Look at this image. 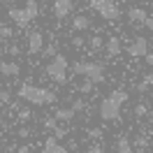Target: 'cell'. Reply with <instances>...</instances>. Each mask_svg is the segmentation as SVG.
Segmentation results:
<instances>
[{
  "mask_svg": "<svg viewBox=\"0 0 153 153\" xmlns=\"http://www.w3.org/2000/svg\"><path fill=\"white\" fill-rule=\"evenodd\" d=\"M19 97L26 100V102H30V105H53V102H56V93H53V91L33 86V84H21L19 86Z\"/></svg>",
  "mask_w": 153,
  "mask_h": 153,
  "instance_id": "6da1fadb",
  "label": "cell"
},
{
  "mask_svg": "<svg viewBox=\"0 0 153 153\" xmlns=\"http://www.w3.org/2000/svg\"><path fill=\"white\" fill-rule=\"evenodd\" d=\"M67 67H70L67 58L63 56V53H56V56H51V63L47 65V74L51 76L56 84L65 86L67 84Z\"/></svg>",
  "mask_w": 153,
  "mask_h": 153,
  "instance_id": "7a4b0ae2",
  "label": "cell"
},
{
  "mask_svg": "<svg viewBox=\"0 0 153 153\" xmlns=\"http://www.w3.org/2000/svg\"><path fill=\"white\" fill-rule=\"evenodd\" d=\"M70 70H72V74L88 76L93 84H102L105 81V65L102 63H74Z\"/></svg>",
  "mask_w": 153,
  "mask_h": 153,
  "instance_id": "3957f363",
  "label": "cell"
},
{
  "mask_svg": "<svg viewBox=\"0 0 153 153\" xmlns=\"http://www.w3.org/2000/svg\"><path fill=\"white\" fill-rule=\"evenodd\" d=\"M91 7L107 21L121 19V10H118V5H116L114 0H91Z\"/></svg>",
  "mask_w": 153,
  "mask_h": 153,
  "instance_id": "277c9868",
  "label": "cell"
},
{
  "mask_svg": "<svg viewBox=\"0 0 153 153\" xmlns=\"http://www.w3.org/2000/svg\"><path fill=\"white\" fill-rule=\"evenodd\" d=\"M97 111L102 116V121H111V123H114V121L121 118V102H118L116 97L109 95V97H105V100L100 102V109H97Z\"/></svg>",
  "mask_w": 153,
  "mask_h": 153,
  "instance_id": "5b68a950",
  "label": "cell"
},
{
  "mask_svg": "<svg viewBox=\"0 0 153 153\" xmlns=\"http://www.w3.org/2000/svg\"><path fill=\"white\" fill-rule=\"evenodd\" d=\"M10 19L19 26V28H28V23L33 19H30V14L26 12V7H12L10 10Z\"/></svg>",
  "mask_w": 153,
  "mask_h": 153,
  "instance_id": "8992f818",
  "label": "cell"
},
{
  "mask_svg": "<svg viewBox=\"0 0 153 153\" xmlns=\"http://www.w3.org/2000/svg\"><path fill=\"white\" fill-rule=\"evenodd\" d=\"M125 51H128L132 58H144V53L149 51V39L146 37H137L130 47H125Z\"/></svg>",
  "mask_w": 153,
  "mask_h": 153,
  "instance_id": "52a82bcc",
  "label": "cell"
},
{
  "mask_svg": "<svg viewBox=\"0 0 153 153\" xmlns=\"http://www.w3.org/2000/svg\"><path fill=\"white\" fill-rule=\"evenodd\" d=\"M72 10H74V2L72 0H53V14H56V19L70 16Z\"/></svg>",
  "mask_w": 153,
  "mask_h": 153,
  "instance_id": "ba28073f",
  "label": "cell"
},
{
  "mask_svg": "<svg viewBox=\"0 0 153 153\" xmlns=\"http://www.w3.org/2000/svg\"><path fill=\"white\" fill-rule=\"evenodd\" d=\"M44 47V37L39 30H30L28 33V53H39Z\"/></svg>",
  "mask_w": 153,
  "mask_h": 153,
  "instance_id": "9c48e42d",
  "label": "cell"
},
{
  "mask_svg": "<svg viewBox=\"0 0 153 153\" xmlns=\"http://www.w3.org/2000/svg\"><path fill=\"white\" fill-rule=\"evenodd\" d=\"M74 109H72V107H58L56 109V114H53V118H56L58 123H70V121H72V118H74Z\"/></svg>",
  "mask_w": 153,
  "mask_h": 153,
  "instance_id": "30bf717a",
  "label": "cell"
},
{
  "mask_svg": "<svg viewBox=\"0 0 153 153\" xmlns=\"http://www.w3.org/2000/svg\"><path fill=\"white\" fill-rule=\"evenodd\" d=\"M105 51H107V56H109V58L118 56V53H121V39H118V37H109L105 42Z\"/></svg>",
  "mask_w": 153,
  "mask_h": 153,
  "instance_id": "8fae6325",
  "label": "cell"
},
{
  "mask_svg": "<svg viewBox=\"0 0 153 153\" xmlns=\"http://www.w3.org/2000/svg\"><path fill=\"white\" fill-rule=\"evenodd\" d=\"M44 153H67V149L58 144L56 137H47V142H44Z\"/></svg>",
  "mask_w": 153,
  "mask_h": 153,
  "instance_id": "7c38bea8",
  "label": "cell"
},
{
  "mask_svg": "<svg viewBox=\"0 0 153 153\" xmlns=\"http://www.w3.org/2000/svg\"><path fill=\"white\" fill-rule=\"evenodd\" d=\"M146 16H149V14H146V10H142V7H130V10H128V19L132 21V23H139V26H142Z\"/></svg>",
  "mask_w": 153,
  "mask_h": 153,
  "instance_id": "4fadbf2b",
  "label": "cell"
},
{
  "mask_svg": "<svg viewBox=\"0 0 153 153\" xmlns=\"http://www.w3.org/2000/svg\"><path fill=\"white\" fill-rule=\"evenodd\" d=\"M21 72V67L16 65V63H5L2 58H0V74H5V76H16Z\"/></svg>",
  "mask_w": 153,
  "mask_h": 153,
  "instance_id": "5bb4252c",
  "label": "cell"
},
{
  "mask_svg": "<svg viewBox=\"0 0 153 153\" xmlns=\"http://www.w3.org/2000/svg\"><path fill=\"white\" fill-rule=\"evenodd\" d=\"M72 28H74V30H88V28H91V19L84 16V14H79V16L72 19Z\"/></svg>",
  "mask_w": 153,
  "mask_h": 153,
  "instance_id": "9a60e30c",
  "label": "cell"
},
{
  "mask_svg": "<svg viewBox=\"0 0 153 153\" xmlns=\"http://www.w3.org/2000/svg\"><path fill=\"white\" fill-rule=\"evenodd\" d=\"M116 153H139V151H134L125 137H118V142H116Z\"/></svg>",
  "mask_w": 153,
  "mask_h": 153,
  "instance_id": "2e32d148",
  "label": "cell"
},
{
  "mask_svg": "<svg viewBox=\"0 0 153 153\" xmlns=\"http://www.w3.org/2000/svg\"><path fill=\"white\" fill-rule=\"evenodd\" d=\"M151 86H153V74H146L142 81L137 84V91H139V93H146V91H149Z\"/></svg>",
  "mask_w": 153,
  "mask_h": 153,
  "instance_id": "e0dca14e",
  "label": "cell"
},
{
  "mask_svg": "<svg viewBox=\"0 0 153 153\" xmlns=\"http://www.w3.org/2000/svg\"><path fill=\"white\" fill-rule=\"evenodd\" d=\"M26 12L30 14V19H37V14H39V5H37V0H28V5H26Z\"/></svg>",
  "mask_w": 153,
  "mask_h": 153,
  "instance_id": "ac0fdd59",
  "label": "cell"
},
{
  "mask_svg": "<svg viewBox=\"0 0 153 153\" xmlns=\"http://www.w3.org/2000/svg\"><path fill=\"white\" fill-rule=\"evenodd\" d=\"M111 97H116V100L123 105V102H128V91H121V88H116V91H111Z\"/></svg>",
  "mask_w": 153,
  "mask_h": 153,
  "instance_id": "d6986e66",
  "label": "cell"
},
{
  "mask_svg": "<svg viewBox=\"0 0 153 153\" xmlns=\"http://www.w3.org/2000/svg\"><path fill=\"white\" fill-rule=\"evenodd\" d=\"M51 132H53V137H56V139H65V137H67V130L63 128V125H56Z\"/></svg>",
  "mask_w": 153,
  "mask_h": 153,
  "instance_id": "ffe728a7",
  "label": "cell"
},
{
  "mask_svg": "<svg viewBox=\"0 0 153 153\" xmlns=\"http://www.w3.org/2000/svg\"><path fill=\"white\" fill-rule=\"evenodd\" d=\"M134 146H137V151L142 153L144 149L149 146V139H146V137H137V139H134Z\"/></svg>",
  "mask_w": 153,
  "mask_h": 153,
  "instance_id": "44dd1931",
  "label": "cell"
},
{
  "mask_svg": "<svg viewBox=\"0 0 153 153\" xmlns=\"http://www.w3.org/2000/svg\"><path fill=\"white\" fill-rule=\"evenodd\" d=\"M93 88H95V84H93V81H91V79L86 76V81H84V84L79 86V91H81V93H91Z\"/></svg>",
  "mask_w": 153,
  "mask_h": 153,
  "instance_id": "7402d4cb",
  "label": "cell"
},
{
  "mask_svg": "<svg viewBox=\"0 0 153 153\" xmlns=\"http://www.w3.org/2000/svg\"><path fill=\"white\" fill-rule=\"evenodd\" d=\"M88 47H91V49H102V47H105V44H102V37H97V35H95V37H91V39H88Z\"/></svg>",
  "mask_w": 153,
  "mask_h": 153,
  "instance_id": "603a6c76",
  "label": "cell"
},
{
  "mask_svg": "<svg viewBox=\"0 0 153 153\" xmlns=\"http://www.w3.org/2000/svg\"><path fill=\"white\" fill-rule=\"evenodd\" d=\"M146 114H149L146 105H137V107H134V116H137V118H144Z\"/></svg>",
  "mask_w": 153,
  "mask_h": 153,
  "instance_id": "cb8c5ba5",
  "label": "cell"
},
{
  "mask_svg": "<svg viewBox=\"0 0 153 153\" xmlns=\"http://www.w3.org/2000/svg\"><path fill=\"white\" fill-rule=\"evenodd\" d=\"M42 51H44V56H56L58 47H56V44H49V47H42Z\"/></svg>",
  "mask_w": 153,
  "mask_h": 153,
  "instance_id": "d4e9b609",
  "label": "cell"
},
{
  "mask_svg": "<svg viewBox=\"0 0 153 153\" xmlns=\"http://www.w3.org/2000/svg\"><path fill=\"white\" fill-rule=\"evenodd\" d=\"M30 116H33V114H30V109H21V111H19V121H21V123H26V121H30Z\"/></svg>",
  "mask_w": 153,
  "mask_h": 153,
  "instance_id": "484cf974",
  "label": "cell"
},
{
  "mask_svg": "<svg viewBox=\"0 0 153 153\" xmlns=\"http://www.w3.org/2000/svg\"><path fill=\"white\" fill-rule=\"evenodd\" d=\"M84 44H86V42H84V37H81V35H76V37L72 39V47H74V49H84Z\"/></svg>",
  "mask_w": 153,
  "mask_h": 153,
  "instance_id": "4316f807",
  "label": "cell"
},
{
  "mask_svg": "<svg viewBox=\"0 0 153 153\" xmlns=\"http://www.w3.org/2000/svg\"><path fill=\"white\" fill-rule=\"evenodd\" d=\"M88 137H93V139L102 137V128H91V130H88Z\"/></svg>",
  "mask_w": 153,
  "mask_h": 153,
  "instance_id": "83f0119b",
  "label": "cell"
},
{
  "mask_svg": "<svg viewBox=\"0 0 153 153\" xmlns=\"http://www.w3.org/2000/svg\"><path fill=\"white\" fill-rule=\"evenodd\" d=\"M56 125H58L56 118H44V128H47V130H53Z\"/></svg>",
  "mask_w": 153,
  "mask_h": 153,
  "instance_id": "f1b7e54d",
  "label": "cell"
},
{
  "mask_svg": "<svg viewBox=\"0 0 153 153\" xmlns=\"http://www.w3.org/2000/svg\"><path fill=\"white\" fill-rule=\"evenodd\" d=\"M84 107H86V102H84V100H74V102H72V109H74V111H81Z\"/></svg>",
  "mask_w": 153,
  "mask_h": 153,
  "instance_id": "f546056e",
  "label": "cell"
},
{
  "mask_svg": "<svg viewBox=\"0 0 153 153\" xmlns=\"http://www.w3.org/2000/svg\"><path fill=\"white\" fill-rule=\"evenodd\" d=\"M0 37H12V28H5V26H0Z\"/></svg>",
  "mask_w": 153,
  "mask_h": 153,
  "instance_id": "4dcf8cb0",
  "label": "cell"
},
{
  "mask_svg": "<svg viewBox=\"0 0 153 153\" xmlns=\"http://www.w3.org/2000/svg\"><path fill=\"white\" fill-rule=\"evenodd\" d=\"M10 100H12V95L7 91H0V102H10Z\"/></svg>",
  "mask_w": 153,
  "mask_h": 153,
  "instance_id": "1f68e13d",
  "label": "cell"
},
{
  "mask_svg": "<svg viewBox=\"0 0 153 153\" xmlns=\"http://www.w3.org/2000/svg\"><path fill=\"white\" fill-rule=\"evenodd\" d=\"M142 26H146V28H149V30H153V16H146Z\"/></svg>",
  "mask_w": 153,
  "mask_h": 153,
  "instance_id": "d6a6232c",
  "label": "cell"
},
{
  "mask_svg": "<svg viewBox=\"0 0 153 153\" xmlns=\"http://www.w3.org/2000/svg\"><path fill=\"white\" fill-rule=\"evenodd\" d=\"M19 137H21V139L30 137V130H28V128H21V130H19Z\"/></svg>",
  "mask_w": 153,
  "mask_h": 153,
  "instance_id": "836d02e7",
  "label": "cell"
},
{
  "mask_svg": "<svg viewBox=\"0 0 153 153\" xmlns=\"http://www.w3.org/2000/svg\"><path fill=\"white\" fill-rule=\"evenodd\" d=\"M7 49H10L12 56H19V53H21V49H19V47H14V44H12V47H7Z\"/></svg>",
  "mask_w": 153,
  "mask_h": 153,
  "instance_id": "e575fe53",
  "label": "cell"
},
{
  "mask_svg": "<svg viewBox=\"0 0 153 153\" xmlns=\"http://www.w3.org/2000/svg\"><path fill=\"white\" fill-rule=\"evenodd\" d=\"M144 58H146V63H149V65H153V53H151V51H146Z\"/></svg>",
  "mask_w": 153,
  "mask_h": 153,
  "instance_id": "d590c367",
  "label": "cell"
},
{
  "mask_svg": "<svg viewBox=\"0 0 153 153\" xmlns=\"http://www.w3.org/2000/svg\"><path fill=\"white\" fill-rule=\"evenodd\" d=\"M91 153H102V146H97V144H95V146H91Z\"/></svg>",
  "mask_w": 153,
  "mask_h": 153,
  "instance_id": "8d00e7d4",
  "label": "cell"
},
{
  "mask_svg": "<svg viewBox=\"0 0 153 153\" xmlns=\"http://www.w3.org/2000/svg\"><path fill=\"white\" fill-rule=\"evenodd\" d=\"M19 153H30V151H28V146H21V149H19Z\"/></svg>",
  "mask_w": 153,
  "mask_h": 153,
  "instance_id": "74e56055",
  "label": "cell"
},
{
  "mask_svg": "<svg viewBox=\"0 0 153 153\" xmlns=\"http://www.w3.org/2000/svg\"><path fill=\"white\" fill-rule=\"evenodd\" d=\"M2 2H7V5H10V2H12V0H2Z\"/></svg>",
  "mask_w": 153,
  "mask_h": 153,
  "instance_id": "f35d334b",
  "label": "cell"
},
{
  "mask_svg": "<svg viewBox=\"0 0 153 153\" xmlns=\"http://www.w3.org/2000/svg\"><path fill=\"white\" fill-rule=\"evenodd\" d=\"M123 2H134V0H123Z\"/></svg>",
  "mask_w": 153,
  "mask_h": 153,
  "instance_id": "ab89813d",
  "label": "cell"
},
{
  "mask_svg": "<svg viewBox=\"0 0 153 153\" xmlns=\"http://www.w3.org/2000/svg\"><path fill=\"white\" fill-rule=\"evenodd\" d=\"M0 118H2V111H0Z\"/></svg>",
  "mask_w": 153,
  "mask_h": 153,
  "instance_id": "60d3db41",
  "label": "cell"
},
{
  "mask_svg": "<svg viewBox=\"0 0 153 153\" xmlns=\"http://www.w3.org/2000/svg\"><path fill=\"white\" fill-rule=\"evenodd\" d=\"M0 26H2V21H0Z\"/></svg>",
  "mask_w": 153,
  "mask_h": 153,
  "instance_id": "b9f144b4",
  "label": "cell"
},
{
  "mask_svg": "<svg viewBox=\"0 0 153 153\" xmlns=\"http://www.w3.org/2000/svg\"><path fill=\"white\" fill-rule=\"evenodd\" d=\"M0 91H2V86H0Z\"/></svg>",
  "mask_w": 153,
  "mask_h": 153,
  "instance_id": "7bdbcfd3",
  "label": "cell"
},
{
  "mask_svg": "<svg viewBox=\"0 0 153 153\" xmlns=\"http://www.w3.org/2000/svg\"><path fill=\"white\" fill-rule=\"evenodd\" d=\"M0 153H2V149H0Z\"/></svg>",
  "mask_w": 153,
  "mask_h": 153,
  "instance_id": "ee69618b",
  "label": "cell"
},
{
  "mask_svg": "<svg viewBox=\"0 0 153 153\" xmlns=\"http://www.w3.org/2000/svg\"><path fill=\"white\" fill-rule=\"evenodd\" d=\"M74 153H79V151H74Z\"/></svg>",
  "mask_w": 153,
  "mask_h": 153,
  "instance_id": "f6af8a7d",
  "label": "cell"
}]
</instances>
